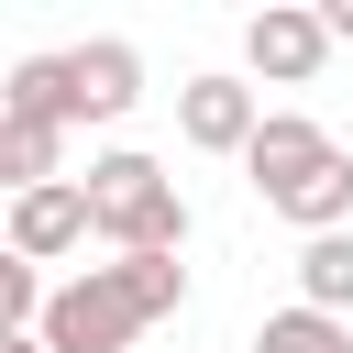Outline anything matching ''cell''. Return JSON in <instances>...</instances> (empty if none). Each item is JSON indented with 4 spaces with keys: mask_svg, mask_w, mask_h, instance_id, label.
<instances>
[{
    "mask_svg": "<svg viewBox=\"0 0 353 353\" xmlns=\"http://www.w3.org/2000/svg\"><path fill=\"white\" fill-rule=\"evenodd\" d=\"M88 221L121 254H176L188 243V199H176V176L154 154H99L88 165Z\"/></svg>",
    "mask_w": 353,
    "mask_h": 353,
    "instance_id": "cell-2",
    "label": "cell"
},
{
    "mask_svg": "<svg viewBox=\"0 0 353 353\" xmlns=\"http://www.w3.org/2000/svg\"><path fill=\"white\" fill-rule=\"evenodd\" d=\"M298 309H353V232H320L309 254H298Z\"/></svg>",
    "mask_w": 353,
    "mask_h": 353,
    "instance_id": "cell-9",
    "label": "cell"
},
{
    "mask_svg": "<svg viewBox=\"0 0 353 353\" xmlns=\"http://www.w3.org/2000/svg\"><path fill=\"white\" fill-rule=\"evenodd\" d=\"M243 55H254V77L298 88V77H320V55H331V22L276 0V11H254V22H243Z\"/></svg>",
    "mask_w": 353,
    "mask_h": 353,
    "instance_id": "cell-4",
    "label": "cell"
},
{
    "mask_svg": "<svg viewBox=\"0 0 353 353\" xmlns=\"http://www.w3.org/2000/svg\"><path fill=\"white\" fill-rule=\"evenodd\" d=\"M331 154H342V143H331L320 121H298V110H265V132H254V154H243V165H254V188H265V210H276V199H298V188H309Z\"/></svg>",
    "mask_w": 353,
    "mask_h": 353,
    "instance_id": "cell-3",
    "label": "cell"
},
{
    "mask_svg": "<svg viewBox=\"0 0 353 353\" xmlns=\"http://www.w3.org/2000/svg\"><path fill=\"white\" fill-rule=\"evenodd\" d=\"M66 77H77V121H121V110L143 99V55H132V44H77Z\"/></svg>",
    "mask_w": 353,
    "mask_h": 353,
    "instance_id": "cell-7",
    "label": "cell"
},
{
    "mask_svg": "<svg viewBox=\"0 0 353 353\" xmlns=\"http://www.w3.org/2000/svg\"><path fill=\"white\" fill-rule=\"evenodd\" d=\"M0 353H44V342H0Z\"/></svg>",
    "mask_w": 353,
    "mask_h": 353,
    "instance_id": "cell-14",
    "label": "cell"
},
{
    "mask_svg": "<svg viewBox=\"0 0 353 353\" xmlns=\"http://www.w3.org/2000/svg\"><path fill=\"white\" fill-rule=\"evenodd\" d=\"M254 353H353V331H342L331 309H276V320L254 331Z\"/></svg>",
    "mask_w": 353,
    "mask_h": 353,
    "instance_id": "cell-11",
    "label": "cell"
},
{
    "mask_svg": "<svg viewBox=\"0 0 353 353\" xmlns=\"http://www.w3.org/2000/svg\"><path fill=\"white\" fill-rule=\"evenodd\" d=\"M188 298V265L176 254H121V265H88L77 287H55V309H44V353H121L143 320H165Z\"/></svg>",
    "mask_w": 353,
    "mask_h": 353,
    "instance_id": "cell-1",
    "label": "cell"
},
{
    "mask_svg": "<svg viewBox=\"0 0 353 353\" xmlns=\"http://www.w3.org/2000/svg\"><path fill=\"white\" fill-rule=\"evenodd\" d=\"M176 132H188L199 154H254L265 110H254V88H243V77H188V99H176Z\"/></svg>",
    "mask_w": 353,
    "mask_h": 353,
    "instance_id": "cell-5",
    "label": "cell"
},
{
    "mask_svg": "<svg viewBox=\"0 0 353 353\" xmlns=\"http://www.w3.org/2000/svg\"><path fill=\"white\" fill-rule=\"evenodd\" d=\"M99 221H88V176H55V188H22L11 199V254L22 265H44V254H66V243H88Z\"/></svg>",
    "mask_w": 353,
    "mask_h": 353,
    "instance_id": "cell-6",
    "label": "cell"
},
{
    "mask_svg": "<svg viewBox=\"0 0 353 353\" xmlns=\"http://www.w3.org/2000/svg\"><path fill=\"white\" fill-rule=\"evenodd\" d=\"M276 210H287V221H298L309 243H320V232H342V221H353V154H331V165H320V176H309L298 199H276Z\"/></svg>",
    "mask_w": 353,
    "mask_h": 353,
    "instance_id": "cell-10",
    "label": "cell"
},
{
    "mask_svg": "<svg viewBox=\"0 0 353 353\" xmlns=\"http://www.w3.org/2000/svg\"><path fill=\"white\" fill-rule=\"evenodd\" d=\"M0 121H44V132H66V121H77V77H66V55H22L11 88H0Z\"/></svg>",
    "mask_w": 353,
    "mask_h": 353,
    "instance_id": "cell-8",
    "label": "cell"
},
{
    "mask_svg": "<svg viewBox=\"0 0 353 353\" xmlns=\"http://www.w3.org/2000/svg\"><path fill=\"white\" fill-rule=\"evenodd\" d=\"M320 22H331V33H353V0H331V11H320Z\"/></svg>",
    "mask_w": 353,
    "mask_h": 353,
    "instance_id": "cell-13",
    "label": "cell"
},
{
    "mask_svg": "<svg viewBox=\"0 0 353 353\" xmlns=\"http://www.w3.org/2000/svg\"><path fill=\"white\" fill-rule=\"evenodd\" d=\"M0 176H11V199L22 188H55V132L44 121H0Z\"/></svg>",
    "mask_w": 353,
    "mask_h": 353,
    "instance_id": "cell-12",
    "label": "cell"
}]
</instances>
